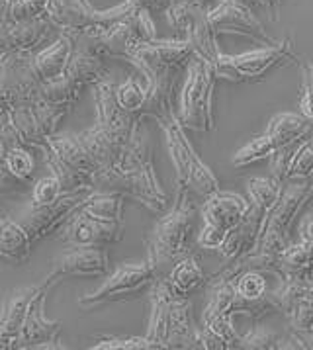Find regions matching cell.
Returning a JSON list of instances; mask_svg holds the SVG:
<instances>
[{
    "label": "cell",
    "instance_id": "1",
    "mask_svg": "<svg viewBox=\"0 0 313 350\" xmlns=\"http://www.w3.org/2000/svg\"><path fill=\"white\" fill-rule=\"evenodd\" d=\"M92 186L98 192H118L133 198L153 213L169 210V196L153 167V141L141 120L133 129L122 161L114 168L96 170Z\"/></svg>",
    "mask_w": 313,
    "mask_h": 350
},
{
    "label": "cell",
    "instance_id": "2",
    "mask_svg": "<svg viewBox=\"0 0 313 350\" xmlns=\"http://www.w3.org/2000/svg\"><path fill=\"white\" fill-rule=\"evenodd\" d=\"M190 190L174 186V204L153 227L147 239V265L156 278H165L172 267L192 254V233L196 225V206L190 200Z\"/></svg>",
    "mask_w": 313,
    "mask_h": 350
},
{
    "label": "cell",
    "instance_id": "3",
    "mask_svg": "<svg viewBox=\"0 0 313 350\" xmlns=\"http://www.w3.org/2000/svg\"><path fill=\"white\" fill-rule=\"evenodd\" d=\"M188 295L178 294L165 278L151 286V317L147 338L155 350L198 349V327H194Z\"/></svg>",
    "mask_w": 313,
    "mask_h": 350
},
{
    "label": "cell",
    "instance_id": "4",
    "mask_svg": "<svg viewBox=\"0 0 313 350\" xmlns=\"http://www.w3.org/2000/svg\"><path fill=\"white\" fill-rule=\"evenodd\" d=\"M156 124L163 127L165 137H167V147H169L174 172H176L174 186H182L204 200L215 194L217 190H221L217 176L212 172V168L200 159L194 145L188 139L186 127L180 124L176 112L167 113L165 118L156 120Z\"/></svg>",
    "mask_w": 313,
    "mask_h": 350
},
{
    "label": "cell",
    "instance_id": "5",
    "mask_svg": "<svg viewBox=\"0 0 313 350\" xmlns=\"http://www.w3.org/2000/svg\"><path fill=\"white\" fill-rule=\"evenodd\" d=\"M214 63L194 55L188 63V79L180 92L178 120L186 129L212 131L214 129Z\"/></svg>",
    "mask_w": 313,
    "mask_h": 350
},
{
    "label": "cell",
    "instance_id": "6",
    "mask_svg": "<svg viewBox=\"0 0 313 350\" xmlns=\"http://www.w3.org/2000/svg\"><path fill=\"white\" fill-rule=\"evenodd\" d=\"M313 196V183L310 180H290L276 206L269 211L260 243L256 251L278 256L290 245V231L294 219Z\"/></svg>",
    "mask_w": 313,
    "mask_h": 350
},
{
    "label": "cell",
    "instance_id": "7",
    "mask_svg": "<svg viewBox=\"0 0 313 350\" xmlns=\"http://www.w3.org/2000/svg\"><path fill=\"white\" fill-rule=\"evenodd\" d=\"M292 57V43L280 42L264 45L255 51H247L241 55H219L214 69L217 79H226L231 83H253L264 79V75L282 61Z\"/></svg>",
    "mask_w": 313,
    "mask_h": 350
},
{
    "label": "cell",
    "instance_id": "8",
    "mask_svg": "<svg viewBox=\"0 0 313 350\" xmlns=\"http://www.w3.org/2000/svg\"><path fill=\"white\" fill-rule=\"evenodd\" d=\"M155 272L147 262L143 265H122L108 276L100 288L94 292L79 297V306L85 309L98 308L104 304H114V301H128L139 294H143L147 288L153 286Z\"/></svg>",
    "mask_w": 313,
    "mask_h": 350
},
{
    "label": "cell",
    "instance_id": "9",
    "mask_svg": "<svg viewBox=\"0 0 313 350\" xmlns=\"http://www.w3.org/2000/svg\"><path fill=\"white\" fill-rule=\"evenodd\" d=\"M194 57L192 45L186 40H153L141 43L131 51L126 59L129 65L141 72L145 79H151L163 72H178L182 67H188Z\"/></svg>",
    "mask_w": 313,
    "mask_h": 350
},
{
    "label": "cell",
    "instance_id": "10",
    "mask_svg": "<svg viewBox=\"0 0 313 350\" xmlns=\"http://www.w3.org/2000/svg\"><path fill=\"white\" fill-rule=\"evenodd\" d=\"M92 192H94V188L63 192V196L49 206H43V208H31L29 206V211L22 215V219L18 224L28 231L31 243L42 241V239L49 237L51 233H55L61 227H65V224L74 213L83 210L86 198Z\"/></svg>",
    "mask_w": 313,
    "mask_h": 350
},
{
    "label": "cell",
    "instance_id": "11",
    "mask_svg": "<svg viewBox=\"0 0 313 350\" xmlns=\"http://www.w3.org/2000/svg\"><path fill=\"white\" fill-rule=\"evenodd\" d=\"M208 20L215 33H233L249 38L262 45H274V40L260 24L249 4L239 0H221L208 10Z\"/></svg>",
    "mask_w": 313,
    "mask_h": 350
},
{
    "label": "cell",
    "instance_id": "12",
    "mask_svg": "<svg viewBox=\"0 0 313 350\" xmlns=\"http://www.w3.org/2000/svg\"><path fill=\"white\" fill-rule=\"evenodd\" d=\"M51 286L45 282L38 284V294L29 301L26 321L20 331L16 349H65L59 342L61 321H51L45 317V301Z\"/></svg>",
    "mask_w": 313,
    "mask_h": 350
},
{
    "label": "cell",
    "instance_id": "13",
    "mask_svg": "<svg viewBox=\"0 0 313 350\" xmlns=\"http://www.w3.org/2000/svg\"><path fill=\"white\" fill-rule=\"evenodd\" d=\"M40 79L31 67V55L12 53L0 61V94L8 108L20 104H31L38 98Z\"/></svg>",
    "mask_w": 313,
    "mask_h": 350
},
{
    "label": "cell",
    "instance_id": "14",
    "mask_svg": "<svg viewBox=\"0 0 313 350\" xmlns=\"http://www.w3.org/2000/svg\"><path fill=\"white\" fill-rule=\"evenodd\" d=\"M122 221H104L79 211L65 224L59 241L67 243L69 247H106L122 241Z\"/></svg>",
    "mask_w": 313,
    "mask_h": 350
},
{
    "label": "cell",
    "instance_id": "15",
    "mask_svg": "<svg viewBox=\"0 0 313 350\" xmlns=\"http://www.w3.org/2000/svg\"><path fill=\"white\" fill-rule=\"evenodd\" d=\"M292 331H313V280H280L271 292Z\"/></svg>",
    "mask_w": 313,
    "mask_h": 350
},
{
    "label": "cell",
    "instance_id": "16",
    "mask_svg": "<svg viewBox=\"0 0 313 350\" xmlns=\"http://www.w3.org/2000/svg\"><path fill=\"white\" fill-rule=\"evenodd\" d=\"M110 268L104 247H71L55 258L51 272L43 278L47 286H55L67 276H102Z\"/></svg>",
    "mask_w": 313,
    "mask_h": 350
},
{
    "label": "cell",
    "instance_id": "17",
    "mask_svg": "<svg viewBox=\"0 0 313 350\" xmlns=\"http://www.w3.org/2000/svg\"><path fill=\"white\" fill-rule=\"evenodd\" d=\"M267 211L258 210L255 206H251V211L247 213V217L243 219L237 227H233L228 233V239L223 243V247L219 249L221 260L228 265L233 262L241 256H247L249 252L258 249L260 243V235L264 229V221H267Z\"/></svg>",
    "mask_w": 313,
    "mask_h": 350
},
{
    "label": "cell",
    "instance_id": "18",
    "mask_svg": "<svg viewBox=\"0 0 313 350\" xmlns=\"http://www.w3.org/2000/svg\"><path fill=\"white\" fill-rule=\"evenodd\" d=\"M249 211H251L249 200H245L235 192L217 190L215 194L204 200L200 213H202L204 224L217 225L226 231H231L233 227L241 224Z\"/></svg>",
    "mask_w": 313,
    "mask_h": 350
},
{
    "label": "cell",
    "instance_id": "19",
    "mask_svg": "<svg viewBox=\"0 0 313 350\" xmlns=\"http://www.w3.org/2000/svg\"><path fill=\"white\" fill-rule=\"evenodd\" d=\"M38 294V286H26L10 292L0 313V350L16 349L20 331L26 321L29 301Z\"/></svg>",
    "mask_w": 313,
    "mask_h": 350
},
{
    "label": "cell",
    "instance_id": "20",
    "mask_svg": "<svg viewBox=\"0 0 313 350\" xmlns=\"http://www.w3.org/2000/svg\"><path fill=\"white\" fill-rule=\"evenodd\" d=\"M72 51H74V40L63 31L49 45L36 51L31 55V67H33L36 77L40 79V83L65 75Z\"/></svg>",
    "mask_w": 313,
    "mask_h": 350
},
{
    "label": "cell",
    "instance_id": "21",
    "mask_svg": "<svg viewBox=\"0 0 313 350\" xmlns=\"http://www.w3.org/2000/svg\"><path fill=\"white\" fill-rule=\"evenodd\" d=\"M147 81V98L143 104L139 118L161 120L167 113L174 112V86L178 83V72H163L155 75Z\"/></svg>",
    "mask_w": 313,
    "mask_h": 350
},
{
    "label": "cell",
    "instance_id": "22",
    "mask_svg": "<svg viewBox=\"0 0 313 350\" xmlns=\"http://www.w3.org/2000/svg\"><path fill=\"white\" fill-rule=\"evenodd\" d=\"M45 145L57 154L59 159H63L67 165L85 172L90 178L98 170L94 159L86 151L85 143L79 137V133H55V135L47 137Z\"/></svg>",
    "mask_w": 313,
    "mask_h": 350
},
{
    "label": "cell",
    "instance_id": "23",
    "mask_svg": "<svg viewBox=\"0 0 313 350\" xmlns=\"http://www.w3.org/2000/svg\"><path fill=\"white\" fill-rule=\"evenodd\" d=\"M313 280V243L299 241L278 254V280Z\"/></svg>",
    "mask_w": 313,
    "mask_h": 350
},
{
    "label": "cell",
    "instance_id": "24",
    "mask_svg": "<svg viewBox=\"0 0 313 350\" xmlns=\"http://www.w3.org/2000/svg\"><path fill=\"white\" fill-rule=\"evenodd\" d=\"M239 338L233 325V315H217L210 321L202 323L198 331V349L231 350L239 349Z\"/></svg>",
    "mask_w": 313,
    "mask_h": 350
},
{
    "label": "cell",
    "instance_id": "25",
    "mask_svg": "<svg viewBox=\"0 0 313 350\" xmlns=\"http://www.w3.org/2000/svg\"><path fill=\"white\" fill-rule=\"evenodd\" d=\"M67 77H71L79 86H94L108 79V67H106V59L100 55H94L85 49H77L72 51L71 61L65 70Z\"/></svg>",
    "mask_w": 313,
    "mask_h": 350
},
{
    "label": "cell",
    "instance_id": "26",
    "mask_svg": "<svg viewBox=\"0 0 313 350\" xmlns=\"http://www.w3.org/2000/svg\"><path fill=\"white\" fill-rule=\"evenodd\" d=\"M264 133H269L274 139V143L278 145V149H280V147H284L288 143L312 137L313 122H310L303 113H276L271 120V124L267 126Z\"/></svg>",
    "mask_w": 313,
    "mask_h": 350
},
{
    "label": "cell",
    "instance_id": "27",
    "mask_svg": "<svg viewBox=\"0 0 313 350\" xmlns=\"http://www.w3.org/2000/svg\"><path fill=\"white\" fill-rule=\"evenodd\" d=\"M8 120L10 124L14 126L16 133L20 137V143L24 147H33V149H42L47 141V135L43 133L42 126L36 118V113L31 110L29 104H20V106H14L10 108L8 112Z\"/></svg>",
    "mask_w": 313,
    "mask_h": 350
},
{
    "label": "cell",
    "instance_id": "28",
    "mask_svg": "<svg viewBox=\"0 0 313 350\" xmlns=\"http://www.w3.org/2000/svg\"><path fill=\"white\" fill-rule=\"evenodd\" d=\"M31 254V239L28 231L12 219H4L0 227V256L16 262H26Z\"/></svg>",
    "mask_w": 313,
    "mask_h": 350
},
{
    "label": "cell",
    "instance_id": "29",
    "mask_svg": "<svg viewBox=\"0 0 313 350\" xmlns=\"http://www.w3.org/2000/svg\"><path fill=\"white\" fill-rule=\"evenodd\" d=\"M43 154V163L47 165V168L51 170V174L57 178L61 186H63V192H74V190H83V188H94L92 186V178L77 170L71 165H67L63 159H59L57 154L53 153L47 145H43L42 149Z\"/></svg>",
    "mask_w": 313,
    "mask_h": 350
},
{
    "label": "cell",
    "instance_id": "30",
    "mask_svg": "<svg viewBox=\"0 0 313 350\" xmlns=\"http://www.w3.org/2000/svg\"><path fill=\"white\" fill-rule=\"evenodd\" d=\"M167 280L171 282V286L182 295H190L192 292H196L200 286H204L208 278L204 274V270L200 267L198 258L188 254L186 258L178 260L172 270L167 274Z\"/></svg>",
    "mask_w": 313,
    "mask_h": 350
},
{
    "label": "cell",
    "instance_id": "31",
    "mask_svg": "<svg viewBox=\"0 0 313 350\" xmlns=\"http://www.w3.org/2000/svg\"><path fill=\"white\" fill-rule=\"evenodd\" d=\"M83 92V86L72 81L71 77L61 75L51 81H42L40 83V90H38V98L45 100L49 104H57V106H67L72 108L74 102L79 100Z\"/></svg>",
    "mask_w": 313,
    "mask_h": 350
},
{
    "label": "cell",
    "instance_id": "32",
    "mask_svg": "<svg viewBox=\"0 0 313 350\" xmlns=\"http://www.w3.org/2000/svg\"><path fill=\"white\" fill-rule=\"evenodd\" d=\"M124 194L118 192H98L94 190L90 196L86 198L83 213L92 215L96 219L104 221H122V210H124Z\"/></svg>",
    "mask_w": 313,
    "mask_h": 350
},
{
    "label": "cell",
    "instance_id": "33",
    "mask_svg": "<svg viewBox=\"0 0 313 350\" xmlns=\"http://www.w3.org/2000/svg\"><path fill=\"white\" fill-rule=\"evenodd\" d=\"M247 192H249V202L251 206H255L258 210L269 211L276 206V202L280 200L284 192V184L278 183L274 176H258L251 178L247 184Z\"/></svg>",
    "mask_w": 313,
    "mask_h": 350
},
{
    "label": "cell",
    "instance_id": "34",
    "mask_svg": "<svg viewBox=\"0 0 313 350\" xmlns=\"http://www.w3.org/2000/svg\"><path fill=\"white\" fill-rule=\"evenodd\" d=\"M276 151H278V145L274 143V139L269 133H262L258 137H253L233 154V167H249L262 159H271Z\"/></svg>",
    "mask_w": 313,
    "mask_h": 350
},
{
    "label": "cell",
    "instance_id": "35",
    "mask_svg": "<svg viewBox=\"0 0 313 350\" xmlns=\"http://www.w3.org/2000/svg\"><path fill=\"white\" fill-rule=\"evenodd\" d=\"M4 167L12 178L20 183H29L36 170V161L24 145H14L8 147L4 153Z\"/></svg>",
    "mask_w": 313,
    "mask_h": 350
},
{
    "label": "cell",
    "instance_id": "36",
    "mask_svg": "<svg viewBox=\"0 0 313 350\" xmlns=\"http://www.w3.org/2000/svg\"><path fill=\"white\" fill-rule=\"evenodd\" d=\"M29 106H31V110H33L38 122H40V126H42L43 133L47 137H51V135L57 133V127L61 124V120L71 112V108H67V106L49 104V102H45L42 98H36Z\"/></svg>",
    "mask_w": 313,
    "mask_h": 350
},
{
    "label": "cell",
    "instance_id": "37",
    "mask_svg": "<svg viewBox=\"0 0 313 350\" xmlns=\"http://www.w3.org/2000/svg\"><path fill=\"white\" fill-rule=\"evenodd\" d=\"M115 98L126 112L139 116L147 98V88L137 79H128L126 83L115 84Z\"/></svg>",
    "mask_w": 313,
    "mask_h": 350
},
{
    "label": "cell",
    "instance_id": "38",
    "mask_svg": "<svg viewBox=\"0 0 313 350\" xmlns=\"http://www.w3.org/2000/svg\"><path fill=\"white\" fill-rule=\"evenodd\" d=\"M282 342H284V338L278 336L276 333H272V331H269V329L253 327L249 333L241 335V338H239V349L282 350Z\"/></svg>",
    "mask_w": 313,
    "mask_h": 350
},
{
    "label": "cell",
    "instance_id": "39",
    "mask_svg": "<svg viewBox=\"0 0 313 350\" xmlns=\"http://www.w3.org/2000/svg\"><path fill=\"white\" fill-rule=\"evenodd\" d=\"M61 196H63V186H61V183L53 174H49V176H43V178H40L36 183L33 190H31L29 206L31 208H43V206L53 204Z\"/></svg>",
    "mask_w": 313,
    "mask_h": 350
},
{
    "label": "cell",
    "instance_id": "40",
    "mask_svg": "<svg viewBox=\"0 0 313 350\" xmlns=\"http://www.w3.org/2000/svg\"><path fill=\"white\" fill-rule=\"evenodd\" d=\"M235 290L243 299H256L269 292V286L260 270H247L235 280Z\"/></svg>",
    "mask_w": 313,
    "mask_h": 350
},
{
    "label": "cell",
    "instance_id": "41",
    "mask_svg": "<svg viewBox=\"0 0 313 350\" xmlns=\"http://www.w3.org/2000/svg\"><path fill=\"white\" fill-rule=\"evenodd\" d=\"M313 176V137H308L299 145L298 153L294 157V163L290 168V180H310Z\"/></svg>",
    "mask_w": 313,
    "mask_h": 350
},
{
    "label": "cell",
    "instance_id": "42",
    "mask_svg": "<svg viewBox=\"0 0 313 350\" xmlns=\"http://www.w3.org/2000/svg\"><path fill=\"white\" fill-rule=\"evenodd\" d=\"M49 2L51 0H14L10 2L8 22H24V20L47 16Z\"/></svg>",
    "mask_w": 313,
    "mask_h": 350
},
{
    "label": "cell",
    "instance_id": "43",
    "mask_svg": "<svg viewBox=\"0 0 313 350\" xmlns=\"http://www.w3.org/2000/svg\"><path fill=\"white\" fill-rule=\"evenodd\" d=\"M90 349L94 350H155L147 336H108L98 338Z\"/></svg>",
    "mask_w": 313,
    "mask_h": 350
},
{
    "label": "cell",
    "instance_id": "44",
    "mask_svg": "<svg viewBox=\"0 0 313 350\" xmlns=\"http://www.w3.org/2000/svg\"><path fill=\"white\" fill-rule=\"evenodd\" d=\"M228 233L226 229L217 227V225L212 224H204V227L200 229L198 233V245L202 249H210V251H219L228 239Z\"/></svg>",
    "mask_w": 313,
    "mask_h": 350
},
{
    "label": "cell",
    "instance_id": "45",
    "mask_svg": "<svg viewBox=\"0 0 313 350\" xmlns=\"http://www.w3.org/2000/svg\"><path fill=\"white\" fill-rule=\"evenodd\" d=\"M299 108H301V113L313 122V79L308 75V83H305V88H303V96H301V102H299Z\"/></svg>",
    "mask_w": 313,
    "mask_h": 350
},
{
    "label": "cell",
    "instance_id": "46",
    "mask_svg": "<svg viewBox=\"0 0 313 350\" xmlns=\"http://www.w3.org/2000/svg\"><path fill=\"white\" fill-rule=\"evenodd\" d=\"M129 2L133 6H137V8L149 10L153 14V12H167V8L171 6L174 0H129Z\"/></svg>",
    "mask_w": 313,
    "mask_h": 350
},
{
    "label": "cell",
    "instance_id": "47",
    "mask_svg": "<svg viewBox=\"0 0 313 350\" xmlns=\"http://www.w3.org/2000/svg\"><path fill=\"white\" fill-rule=\"evenodd\" d=\"M262 8H267L269 12L272 14V18L276 20L278 18V12H280V4H282V0H256Z\"/></svg>",
    "mask_w": 313,
    "mask_h": 350
},
{
    "label": "cell",
    "instance_id": "48",
    "mask_svg": "<svg viewBox=\"0 0 313 350\" xmlns=\"http://www.w3.org/2000/svg\"><path fill=\"white\" fill-rule=\"evenodd\" d=\"M4 153H6V145L0 139V190L6 186V176H10V174L6 172V167H4Z\"/></svg>",
    "mask_w": 313,
    "mask_h": 350
},
{
    "label": "cell",
    "instance_id": "49",
    "mask_svg": "<svg viewBox=\"0 0 313 350\" xmlns=\"http://www.w3.org/2000/svg\"><path fill=\"white\" fill-rule=\"evenodd\" d=\"M301 239L313 243V215H310L308 219H303V224H301Z\"/></svg>",
    "mask_w": 313,
    "mask_h": 350
},
{
    "label": "cell",
    "instance_id": "50",
    "mask_svg": "<svg viewBox=\"0 0 313 350\" xmlns=\"http://www.w3.org/2000/svg\"><path fill=\"white\" fill-rule=\"evenodd\" d=\"M8 10H10V0H0V24L8 22Z\"/></svg>",
    "mask_w": 313,
    "mask_h": 350
},
{
    "label": "cell",
    "instance_id": "51",
    "mask_svg": "<svg viewBox=\"0 0 313 350\" xmlns=\"http://www.w3.org/2000/svg\"><path fill=\"white\" fill-rule=\"evenodd\" d=\"M188 2H194V4H202V6H208V8H212V6H214V0H188Z\"/></svg>",
    "mask_w": 313,
    "mask_h": 350
},
{
    "label": "cell",
    "instance_id": "52",
    "mask_svg": "<svg viewBox=\"0 0 313 350\" xmlns=\"http://www.w3.org/2000/svg\"><path fill=\"white\" fill-rule=\"evenodd\" d=\"M217 2H221V0H214V4H217ZM239 2H245V4L251 6V2H256V0H239Z\"/></svg>",
    "mask_w": 313,
    "mask_h": 350
},
{
    "label": "cell",
    "instance_id": "53",
    "mask_svg": "<svg viewBox=\"0 0 313 350\" xmlns=\"http://www.w3.org/2000/svg\"><path fill=\"white\" fill-rule=\"evenodd\" d=\"M308 75H310V77L313 79V65H310V67H308Z\"/></svg>",
    "mask_w": 313,
    "mask_h": 350
},
{
    "label": "cell",
    "instance_id": "54",
    "mask_svg": "<svg viewBox=\"0 0 313 350\" xmlns=\"http://www.w3.org/2000/svg\"><path fill=\"white\" fill-rule=\"evenodd\" d=\"M2 224H4V217H0V227H2Z\"/></svg>",
    "mask_w": 313,
    "mask_h": 350
},
{
    "label": "cell",
    "instance_id": "55",
    "mask_svg": "<svg viewBox=\"0 0 313 350\" xmlns=\"http://www.w3.org/2000/svg\"><path fill=\"white\" fill-rule=\"evenodd\" d=\"M10 2H14V0H10Z\"/></svg>",
    "mask_w": 313,
    "mask_h": 350
}]
</instances>
